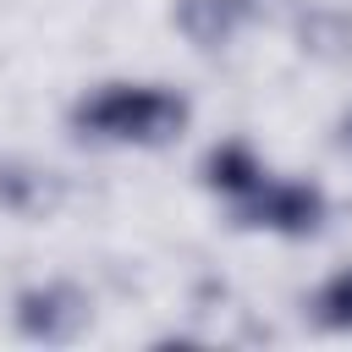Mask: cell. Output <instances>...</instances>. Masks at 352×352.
<instances>
[{
  "instance_id": "1",
  "label": "cell",
  "mask_w": 352,
  "mask_h": 352,
  "mask_svg": "<svg viewBox=\"0 0 352 352\" xmlns=\"http://www.w3.org/2000/svg\"><path fill=\"white\" fill-rule=\"evenodd\" d=\"M72 132L82 143H121V148H165L187 132L192 104L165 82H104L72 104Z\"/></svg>"
},
{
  "instance_id": "8",
  "label": "cell",
  "mask_w": 352,
  "mask_h": 352,
  "mask_svg": "<svg viewBox=\"0 0 352 352\" xmlns=\"http://www.w3.org/2000/svg\"><path fill=\"white\" fill-rule=\"evenodd\" d=\"M297 38H302V50H314V55H324V60L352 55V22H346L341 11H314V16L297 28Z\"/></svg>"
},
{
  "instance_id": "5",
  "label": "cell",
  "mask_w": 352,
  "mask_h": 352,
  "mask_svg": "<svg viewBox=\"0 0 352 352\" xmlns=\"http://www.w3.org/2000/svg\"><path fill=\"white\" fill-rule=\"evenodd\" d=\"M204 187L209 192H220V198H231V204H242L248 192H258V182L270 176L264 170V160L242 143V138H226V143H214L209 154H204Z\"/></svg>"
},
{
  "instance_id": "4",
  "label": "cell",
  "mask_w": 352,
  "mask_h": 352,
  "mask_svg": "<svg viewBox=\"0 0 352 352\" xmlns=\"http://www.w3.org/2000/svg\"><path fill=\"white\" fill-rule=\"evenodd\" d=\"M253 16V0H176L170 22L192 50H226Z\"/></svg>"
},
{
  "instance_id": "2",
  "label": "cell",
  "mask_w": 352,
  "mask_h": 352,
  "mask_svg": "<svg viewBox=\"0 0 352 352\" xmlns=\"http://www.w3.org/2000/svg\"><path fill=\"white\" fill-rule=\"evenodd\" d=\"M236 209V226H253V231H275V236H314L330 214V198L324 187L314 182H297V176H264L258 192H248Z\"/></svg>"
},
{
  "instance_id": "9",
  "label": "cell",
  "mask_w": 352,
  "mask_h": 352,
  "mask_svg": "<svg viewBox=\"0 0 352 352\" xmlns=\"http://www.w3.org/2000/svg\"><path fill=\"white\" fill-rule=\"evenodd\" d=\"M336 148L352 160V110H341V116H336Z\"/></svg>"
},
{
  "instance_id": "3",
  "label": "cell",
  "mask_w": 352,
  "mask_h": 352,
  "mask_svg": "<svg viewBox=\"0 0 352 352\" xmlns=\"http://www.w3.org/2000/svg\"><path fill=\"white\" fill-rule=\"evenodd\" d=\"M94 324V297L77 280H44L16 297V336L38 346H66Z\"/></svg>"
},
{
  "instance_id": "6",
  "label": "cell",
  "mask_w": 352,
  "mask_h": 352,
  "mask_svg": "<svg viewBox=\"0 0 352 352\" xmlns=\"http://www.w3.org/2000/svg\"><path fill=\"white\" fill-rule=\"evenodd\" d=\"M55 204V176L28 160H0V209L6 214H38Z\"/></svg>"
},
{
  "instance_id": "7",
  "label": "cell",
  "mask_w": 352,
  "mask_h": 352,
  "mask_svg": "<svg viewBox=\"0 0 352 352\" xmlns=\"http://www.w3.org/2000/svg\"><path fill=\"white\" fill-rule=\"evenodd\" d=\"M308 319L324 336H352V264H341L308 292Z\"/></svg>"
}]
</instances>
